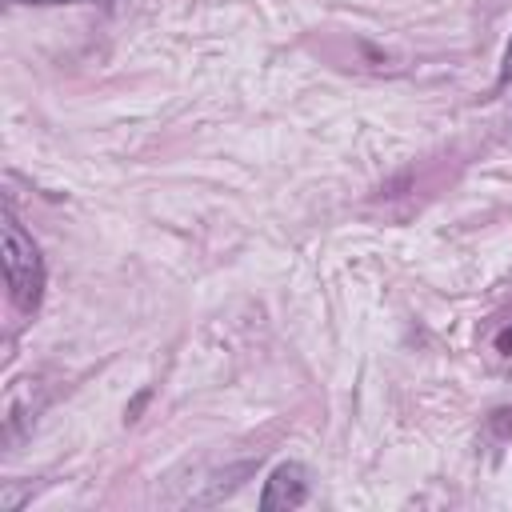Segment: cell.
Listing matches in <instances>:
<instances>
[{
  "mask_svg": "<svg viewBox=\"0 0 512 512\" xmlns=\"http://www.w3.org/2000/svg\"><path fill=\"white\" fill-rule=\"evenodd\" d=\"M308 500V468L296 460H284L268 472L264 492H260V512H288Z\"/></svg>",
  "mask_w": 512,
  "mask_h": 512,
  "instance_id": "obj_2",
  "label": "cell"
},
{
  "mask_svg": "<svg viewBox=\"0 0 512 512\" xmlns=\"http://www.w3.org/2000/svg\"><path fill=\"white\" fill-rule=\"evenodd\" d=\"M496 348H500V352H508V356H512V328H504V332H500V336H496Z\"/></svg>",
  "mask_w": 512,
  "mask_h": 512,
  "instance_id": "obj_3",
  "label": "cell"
},
{
  "mask_svg": "<svg viewBox=\"0 0 512 512\" xmlns=\"http://www.w3.org/2000/svg\"><path fill=\"white\" fill-rule=\"evenodd\" d=\"M512 80V44H508V56H504V68H500V84Z\"/></svg>",
  "mask_w": 512,
  "mask_h": 512,
  "instance_id": "obj_4",
  "label": "cell"
},
{
  "mask_svg": "<svg viewBox=\"0 0 512 512\" xmlns=\"http://www.w3.org/2000/svg\"><path fill=\"white\" fill-rule=\"evenodd\" d=\"M20 4H80V0H20Z\"/></svg>",
  "mask_w": 512,
  "mask_h": 512,
  "instance_id": "obj_5",
  "label": "cell"
},
{
  "mask_svg": "<svg viewBox=\"0 0 512 512\" xmlns=\"http://www.w3.org/2000/svg\"><path fill=\"white\" fill-rule=\"evenodd\" d=\"M0 244H4V280H8V292H12L16 308L36 312L40 300H44V256L32 244V236L16 224L12 212H4Z\"/></svg>",
  "mask_w": 512,
  "mask_h": 512,
  "instance_id": "obj_1",
  "label": "cell"
}]
</instances>
